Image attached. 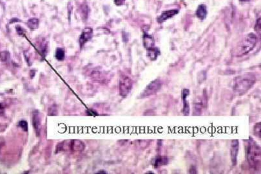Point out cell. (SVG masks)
I'll list each match as a JSON object with an SVG mask.
<instances>
[{"label":"cell","instance_id":"cell-1","mask_svg":"<svg viewBox=\"0 0 261 174\" xmlns=\"http://www.w3.org/2000/svg\"><path fill=\"white\" fill-rule=\"evenodd\" d=\"M257 37L255 34H249V35L246 37L243 43L242 46V52L243 54H247L250 50H252L255 45L257 43Z\"/></svg>","mask_w":261,"mask_h":174},{"label":"cell","instance_id":"cell-2","mask_svg":"<svg viewBox=\"0 0 261 174\" xmlns=\"http://www.w3.org/2000/svg\"><path fill=\"white\" fill-rule=\"evenodd\" d=\"M132 83L128 77H121L120 80V93L123 96H126L130 92Z\"/></svg>","mask_w":261,"mask_h":174},{"label":"cell","instance_id":"cell-3","mask_svg":"<svg viewBox=\"0 0 261 174\" xmlns=\"http://www.w3.org/2000/svg\"><path fill=\"white\" fill-rule=\"evenodd\" d=\"M161 87V82L159 80H155L150 83L148 86L146 87V88L144 90L143 94L144 96H151L154 94H155L157 91Z\"/></svg>","mask_w":261,"mask_h":174},{"label":"cell","instance_id":"cell-4","mask_svg":"<svg viewBox=\"0 0 261 174\" xmlns=\"http://www.w3.org/2000/svg\"><path fill=\"white\" fill-rule=\"evenodd\" d=\"M178 13H179V10L177 9L164 11L162 13L161 15L157 18V21L159 23H163L166 19L173 17L174 15L177 14Z\"/></svg>","mask_w":261,"mask_h":174},{"label":"cell","instance_id":"cell-5","mask_svg":"<svg viewBox=\"0 0 261 174\" xmlns=\"http://www.w3.org/2000/svg\"><path fill=\"white\" fill-rule=\"evenodd\" d=\"M238 149H239V141L234 140L232 142V150H231V157H232V163L233 166H235L237 163V156L238 154Z\"/></svg>","mask_w":261,"mask_h":174},{"label":"cell","instance_id":"cell-6","mask_svg":"<svg viewBox=\"0 0 261 174\" xmlns=\"http://www.w3.org/2000/svg\"><path fill=\"white\" fill-rule=\"evenodd\" d=\"M144 46L147 50L155 47L154 40L147 33H144Z\"/></svg>","mask_w":261,"mask_h":174},{"label":"cell","instance_id":"cell-7","mask_svg":"<svg viewBox=\"0 0 261 174\" xmlns=\"http://www.w3.org/2000/svg\"><path fill=\"white\" fill-rule=\"evenodd\" d=\"M196 16L201 20H204L206 18L207 16V8L205 5L201 4L198 7L196 11Z\"/></svg>","mask_w":261,"mask_h":174},{"label":"cell","instance_id":"cell-8","mask_svg":"<svg viewBox=\"0 0 261 174\" xmlns=\"http://www.w3.org/2000/svg\"><path fill=\"white\" fill-rule=\"evenodd\" d=\"M168 163V159L166 157H157L155 159L154 167L157 168L161 166H165Z\"/></svg>","mask_w":261,"mask_h":174},{"label":"cell","instance_id":"cell-9","mask_svg":"<svg viewBox=\"0 0 261 174\" xmlns=\"http://www.w3.org/2000/svg\"><path fill=\"white\" fill-rule=\"evenodd\" d=\"M91 36H92V30L89 28L86 29L83 31L81 36L80 38V40L79 41H80L81 43H83V45L85 43L88 41V40L91 38Z\"/></svg>","mask_w":261,"mask_h":174},{"label":"cell","instance_id":"cell-10","mask_svg":"<svg viewBox=\"0 0 261 174\" xmlns=\"http://www.w3.org/2000/svg\"><path fill=\"white\" fill-rule=\"evenodd\" d=\"M160 54V51L158 49L154 47L147 50V55L152 60H155L157 56Z\"/></svg>","mask_w":261,"mask_h":174},{"label":"cell","instance_id":"cell-11","mask_svg":"<svg viewBox=\"0 0 261 174\" xmlns=\"http://www.w3.org/2000/svg\"><path fill=\"white\" fill-rule=\"evenodd\" d=\"M40 119L38 113H34L33 115V124L36 130H38V127L40 126Z\"/></svg>","mask_w":261,"mask_h":174},{"label":"cell","instance_id":"cell-12","mask_svg":"<svg viewBox=\"0 0 261 174\" xmlns=\"http://www.w3.org/2000/svg\"><path fill=\"white\" fill-rule=\"evenodd\" d=\"M27 25L29 27L32 29H36L39 25V21L38 19L36 18H32L29 20Z\"/></svg>","mask_w":261,"mask_h":174},{"label":"cell","instance_id":"cell-13","mask_svg":"<svg viewBox=\"0 0 261 174\" xmlns=\"http://www.w3.org/2000/svg\"><path fill=\"white\" fill-rule=\"evenodd\" d=\"M55 57L58 60H63L65 57V51L62 49H58L55 52Z\"/></svg>","mask_w":261,"mask_h":174},{"label":"cell","instance_id":"cell-14","mask_svg":"<svg viewBox=\"0 0 261 174\" xmlns=\"http://www.w3.org/2000/svg\"><path fill=\"white\" fill-rule=\"evenodd\" d=\"M184 104H183V112L185 115H188L190 113V105L188 103V101L185 99L183 100Z\"/></svg>","mask_w":261,"mask_h":174},{"label":"cell","instance_id":"cell-15","mask_svg":"<svg viewBox=\"0 0 261 174\" xmlns=\"http://www.w3.org/2000/svg\"><path fill=\"white\" fill-rule=\"evenodd\" d=\"M19 126L23 130H24L25 131L27 130L28 129V126H27V123L25 121H21L19 122Z\"/></svg>","mask_w":261,"mask_h":174},{"label":"cell","instance_id":"cell-16","mask_svg":"<svg viewBox=\"0 0 261 174\" xmlns=\"http://www.w3.org/2000/svg\"><path fill=\"white\" fill-rule=\"evenodd\" d=\"M189 94H190V90H188V89L183 90V92H182V98H183V100L186 99L187 96L189 95Z\"/></svg>","mask_w":261,"mask_h":174},{"label":"cell","instance_id":"cell-17","mask_svg":"<svg viewBox=\"0 0 261 174\" xmlns=\"http://www.w3.org/2000/svg\"><path fill=\"white\" fill-rule=\"evenodd\" d=\"M114 2L116 5L121 6L124 3V2H125V0H114Z\"/></svg>","mask_w":261,"mask_h":174},{"label":"cell","instance_id":"cell-18","mask_svg":"<svg viewBox=\"0 0 261 174\" xmlns=\"http://www.w3.org/2000/svg\"><path fill=\"white\" fill-rule=\"evenodd\" d=\"M240 1H243V2H245V1H248V0H240Z\"/></svg>","mask_w":261,"mask_h":174}]
</instances>
